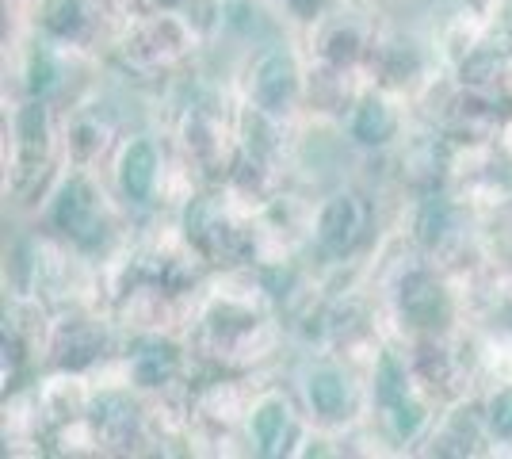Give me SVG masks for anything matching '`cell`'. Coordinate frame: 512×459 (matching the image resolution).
I'll list each match as a JSON object with an SVG mask.
<instances>
[{
    "instance_id": "cell-6",
    "label": "cell",
    "mask_w": 512,
    "mask_h": 459,
    "mask_svg": "<svg viewBox=\"0 0 512 459\" xmlns=\"http://www.w3.org/2000/svg\"><path fill=\"white\" fill-rule=\"evenodd\" d=\"M58 226L62 230H73V234H81L88 226V219H92V196H88V188L81 184V180H73L69 188L62 192V199H58Z\"/></svg>"
},
{
    "instance_id": "cell-7",
    "label": "cell",
    "mask_w": 512,
    "mask_h": 459,
    "mask_svg": "<svg viewBox=\"0 0 512 459\" xmlns=\"http://www.w3.org/2000/svg\"><path fill=\"white\" fill-rule=\"evenodd\" d=\"M176 368V352L172 345H146V349L134 356V375L142 387H157L161 379H169Z\"/></svg>"
},
{
    "instance_id": "cell-11",
    "label": "cell",
    "mask_w": 512,
    "mask_h": 459,
    "mask_svg": "<svg viewBox=\"0 0 512 459\" xmlns=\"http://www.w3.org/2000/svg\"><path fill=\"white\" fill-rule=\"evenodd\" d=\"M375 394H379V402H386V406H398L402 398H406V383H402V368L390 360V356H383L379 360V379H375Z\"/></svg>"
},
{
    "instance_id": "cell-8",
    "label": "cell",
    "mask_w": 512,
    "mask_h": 459,
    "mask_svg": "<svg viewBox=\"0 0 512 459\" xmlns=\"http://www.w3.org/2000/svg\"><path fill=\"white\" fill-rule=\"evenodd\" d=\"M352 134L367 142V146H375V142H386L390 134H394V115L379 104V100H371V104H363L356 111V123H352Z\"/></svg>"
},
{
    "instance_id": "cell-13",
    "label": "cell",
    "mask_w": 512,
    "mask_h": 459,
    "mask_svg": "<svg viewBox=\"0 0 512 459\" xmlns=\"http://www.w3.org/2000/svg\"><path fill=\"white\" fill-rule=\"evenodd\" d=\"M417 230H421V241H440L444 238V230H448V207L444 203H428L425 211H421V222H417Z\"/></svg>"
},
{
    "instance_id": "cell-17",
    "label": "cell",
    "mask_w": 512,
    "mask_h": 459,
    "mask_svg": "<svg viewBox=\"0 0 512 459\" xmlns=\"http://www.w3.org/2000/svg\"><path fill=\"white\" fill-rule=\"evenodd\" d=\"M50 85H54V66H50L46 54H39V58L31 62V92H46Z\"/></svg>"
},
{
    "instance_id": "cell-12",
    "label": "cell",
    "mask_w": 512,
    "mask_h": 459,
    "mask_svg": "<svg viewBox=\"0 0 512 459\" xmlns=\"http://www.w3.org/2000/svg\"><path fill=\"white\" fill-rule=\"evenodd\" d=\"M81 23V0H50L46 4V27L58 31V35H69L77 31Z\"/></svg>"
},
{
    "instance_id": "cell-2",
    "label": "cell",
    "mask_w": 512,
    "mask_h": 459,
    "mask_svg": "<svg viewBox=\"0 0 512 459\" xmlns=\"http://www.w3.org/2000/svg\"><path fill=\"white\" fill-rule=\"evenodd\" d=\"M360 230H363V211L356 199L337 196L325 203L321 222H318V238L329 253H348V249L360 241Z\"/></svg>"
},
{
    "instance_id": "cell-3",
    "label": "cell",
    "mask_w": 512,
    "mask_h": 459,
    "mask_svg": "<svg viewBox=\"0 0 512 459\" xmlns=\"http://www.w3.org/2000/svg\"><path fill=\"white\" fill-rule=\"evenodd\" d=\"M119 180H123V192L130 199H150L153 180H157V153L150 142H130L123 153V165H119Z\"/></svg>"
},
{
    "instance_id": "cell-14",
    "label": "cell",
    "mask_w": 512,
    "mask_h": 459,
    "mask_svg": "<svg viewBox=\"0 0 512 459\" xmlns=\"http://www.w3.org/2000/svg\"><path fill=\"white\" fill-rule=\"evenodd\" d=\"M356 50H360V39H356V31H337V35L329 39V46H325L329 62H337V66L352 62V58H356Z\"/></svg>"
},
{
    "instance_id": "cell-16",
    "label": "cell",
    "mask_w": 512,
    "mask_h": 459,
    "mask_svg": "<svg viewBox=\"0 0 512 459\" xmlns=\"http://www.w3.org/2000/svg\"><path fill=\"white\" fill-rule=\"evenodd\" d=\"M421 421H425V414H421L413 402H406V398L394 406V425H398V433H402V437H413Z\"/></svg>"
},
{
    "instance_id": "cell-15",
    "label": "cell",
    "mask_w": 512,
    "mask_h": 459,
    "mask_svg": "<svg viewBox=\"0 0 512 459\" xmlns=\"http://www.w3.org/2000/svg\"><path fill=\"white\" fill-rule=\"evenodd\" d=\"M490 421H493V429H497L501 437H512V391H505V394H497V398H493Z\"/></svg>"
},
{
    "instance_id": "cell-9",
    "label": "cell",
    "mask_w": 512,
    "mask_h": 459,
    "mask_svg": "<svg viewBox=\"0 0 512 459\" xmlns=\"http://www.w3.org/2000/svg\"><path fill=\"white\" fill-rule=\"evenodd\" d=\"M283 429H287V406L283 402H264L253 417V433L260 440V448L272 456L283 440Z\"/></svg>"
},
{
    "instance_id": "cell-1",
    "label": "cell",
    "mask_w": 512,
    "mask_h": 459,
    "mask_svg": "<svg viewBox=\"0 0 512 459\" xmlns=\"http://www.w3.org/2000/svg\"><path fill=\"white\" fill-rule=\"evenodd\" d=\"M253 96L264 111H287L295 100V66L287 54H264L253 77Z\"/></svg>"
},
{
    "instance_id": "cell-4",
    "label": "cell",
    "mask_w": 512,
    "mask_h": 459,
    "mask_svg": "<svg viewBox=\"0 0 512 459\" xmlns=\"http://www.w3.org/2000/svg\"><path fill=\"white\" fill-rule=\"evenodd\" d=\"M306 394H310V406L318 410L321 417H341L344 406H348V387L337 372H314L310 383H306Z\"/></svg>"
},
{
    "instance_id": "cell-5",
    "label": "cell",
    "mask_w": 512,
    "mask_h": 459,
    "mask_svg": "<svg viewBox=\"0 0 512 459\" xmlns=\"http://www.w3.org/2000/svg\"><path fill=\"white\" fill-rule=\"evenodd\" d=\"M402 306H406L409 318H417L421 326H432L436 314L444 310V303H440V287L432 284L428 276H413V280L406 284V291H402Z\"/></svg>"
},
{
    "instance_id": "cell-10",
    "label": "cell",
    "mask_w": 512,
    "mask_h": 459,
    "mask_svg": "<svg viewBox=\"0 0 512 459\" xmlns=\"http://www.w3.org/2000/svg\"><path fill=\"white\" fill-rule=\"evenodd\" d=\"M46 146V111L39 104L20 111V150L27 161H35Z\"/></svg>"
}]
</instances>
